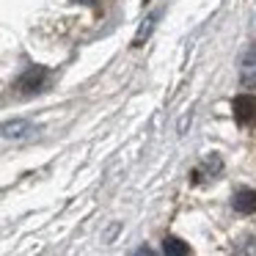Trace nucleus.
Returning <instances> with one entry per match:
<instances>
[{
  "instance_id": "obj_1",
  "label": "nucleus",
  "mask_w": 256,
  "mask_h": 256,
  "mask_svg": "<svg viewBox=\"0 0 256 256\" xmlns=\"http://www.w3.org/2000/svg\"><path fill=\"white\" fill-rule=\"evenodd\" d=\"M232 110H234V118H237L242 127H256V96H250V94L237 96Z\"/></svg>"
},
{
  "instance_id": "obj_2",
  "label": "nucleus",
  "mask_w": 256,
  "mask_h": 256,
  "mask_svg": "<svg viewBox=\"0 0 256 256\" xmlns=\"http://www.w3.org/2000/svg\"><path fill=\"white\" fill-rule=\"evenodd\" d=\"M44 83H47V69L30 66L28 72L17 80V91H20V94H36V91L44 88Z\"/></svg>"
},
{
  "instance_id": "obj_3",
  "label": "nucleus",
  "mask_w": 256,
  "mask_h": 256,
  "mask_svg": "<svg viewBox=\"0 0 256 256\" xmlns=\"http://www.w3.org/2000/svg\"><path fill=\"white\" fill-rule=\"evenodd\" d=\"M232 204H234V210H237L240 215H254V212H256V190L240 188L237 193H234Z\"/></svg>"
},
{
  "instance_id": "obj_4",
  "label": "nucleus",
  "mask_w": 256,
  "mask_h": 256,
  "mask_svg": "<svg viewBox=\"0 0 256 256\" xmlns=\"http://www.w3.org/2000/svg\"><path fill=\"white\" fill-rule=\"evenodd\" d=\"M240 83H242L245 88H256V47H254V50H248V56L242 58Z\"/></svg>"
},
{
  "instance_id": "obj_5",
  "label": "nucleus",
  "mask_w": 256,
  "mask_h": 256,
  "mask_svg": "<svg viewBox=\"0 0 256 256\" xmlns=\"http://www.w3.org/2000/svg\"><path fill=\"white\" fill-rule=\"evenodd\" d=\"M0 132L6 135V138H25L28 132H34V124L30 122H6L0 127Z\"/></svg>"
},
{
  "instance_id": "obj_6",
  "label": "nucleus",
  "mask_w": 256,
  "mask_h": 256,
  "mask_svg": "<svg viewBox=\"0 0 256 256\" xmlns=\"http://www.w3.org/2000/svg\"><path fill=\"white\" fill-rule=\"evenodd\" d=\"M220 160L218 157H210V160H204V166L201 168H196L193 171V176H196V182H201V179H210V176H215L218 171H220Z\"/></svg>"
},
{
  "instance_id": "obj_7",
  "label": "nucleus",
  "mask_w": 256,
  "mask_h": 256,
  "mask_svg": "<svg viewBox=\"0 0 256 256\" xmlns=\"http://www.w3.org/2000/svg\"><path fill=\"white\" fill-rule=\"evenodd\" d=\"M162 250H166V254H171V256H184V254H190V248L182 242V240H176V237H166Z\"/></svg>"
},
{
  "instance_id": "obj_8",
  "label": "nucleus",
  "mask_w": 256,
  "mask_h": 256,
  "mask_svg": "<svg viewBox=\"0 0 256 256\" xmlns=\"http://www.w3.org/2000/svg\"><path fill=\"white\" fill-rule=\"evenodd\" d=\"M74 3H86V6H91V3H96V0H74Z\"/></svg>"
}]
</instances>
